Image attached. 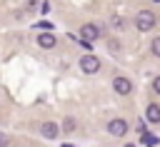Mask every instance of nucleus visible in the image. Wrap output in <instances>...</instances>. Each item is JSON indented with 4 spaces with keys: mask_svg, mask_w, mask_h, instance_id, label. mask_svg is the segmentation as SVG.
<instances>
[{
    "mask_svg": "<svg viewBox=\"0 0 160 147\" xmlns=\"http://www.w3.org/2000/svg\"><path fill=\"white\" fill-rule=\"evenodd\" d=\"M155 22H158V17H155V12H152V10H140V12L135 15V27H138L140 32L152 30V27H155Z\"/></svg>",
    "mask_w": 160,
    "mask_h": 147,
    "instance_id": "nucleus-1",
    "label": "nucleus"
},
{
    "mask_svg": "<svg viewBox=\"0 0 160 147\" xmlns=\"http://www.w3.org/2000/svg\"><path fill=\"white\" fill-rule=\"evenodd\" d=\"M80 70H82L85 75H95V72L100 70V60H98L95 55H82V57H80Z\"/></svg>",
    "mask_w": 160,
    "mask_h": 147,
    "instance_id": "nucleus-2",
    "label": "nucleus"
},
{
    "mask_svg": "<svg viewBox=\"0 0 160 147\" xmlns=\"http://www.w3.org/2000/svg\"><path fill=\"white\" fill-rule=\"evenodd\" d=\"M98 35H100V27H98V25H92V22H85V25L80 27V37H82L85 42L98 40Z\"/></svg>",
    "mask_w": 160,
    "mask_h": 147,
    "instance_id": "nucleus-3",
    "label": "nucleus"
},
{
    "mask_svg": "<svg viewBox=\"0 0 160 147\" xmlns=\"http://www.w3.org/2000/svg\"><path fill=\"white\" fill-rule=\"evenodd\" d=\"M108 132L115 135V137H122V135L128 132V122H125V120H110V122H108Z\"/></svg>",
    "mask_w": 160,
    "mask_h": 147,
    "instance_id": "nucleus-4",
    "label": "nucleus"
},
{
    "mask_svg": "<svg viewBox=\"0 0 160 147\" xmlns=\"http://www.w3.org/2000/svg\"><path fill=\"white\" fill-rule=\"evenodd\" d=\"M112 87H115V92H118V95H130L132 82H130L128 77H115V80H112Z\"/></svg>",
    "mask_w": 160,
    "mask_h": 147,
    "instance_id": "nucleus-5",
    "label": "nucleus"
},
{
    "mask_svg": "<svg viewBox=\"0 0 160 147\" xmlns=\"http://www.w3.org/2000/svg\"><path fill=\"white\" fill-rule=\"evenodd\" d=\"M40 135L48 137V140H55V137L60 135V127H58L55 122H42V125H40Z\"/></svg>",
    "mask_w": 160,
    "mask_h": 147,
    "instance_id": "nucleus-6",
    "label": "nucleus"
},
{
    "mask_svg": "<svg viewBox=\"0 0 160 147\" xmlns=\"http://www.w3.org/2000/svg\"><path fill=\"white\" fill-rule=\"evenodd\" d=\"M55 42H58V40H55V35H52V32H40V35H38V45H40V47H45V50L55 47Z\"/></svg>",
    "mask_w": 160,
    "mask_h": 147,
    "instance_id": "nucleus-7",
    "label": "nucleus"
},
{
    "mask_svg": "<svg viewBox=\"0 0 160 147\" xmlns=\"http://www.w3.org/2000/svg\"><path fill=\"white\" fill-rule=\"evenodd\" d=\"M145 117H148V122H160V107L158 105H148Z\"/></svg>",
    "mask_w": 160,
    "mask_h": 147,
    "instance_id": "nucleus-8",
    "label": "nucleus"
},
{
    "mask_svg": "<svg viewBox=\"0 0 160 147\" xmlns=\"http://www.w3.org/2000/svg\"><path fill=\"white\" fill-rule=\"evenodd\" d=\"M62 127H65V130H68V132H72V130H75V120H72V117H68V120H65V125H62Z\"/></svg>",
    "mask_w": 160,
    "mask_h": 147,
    "instance_id": "nucleus-9",
    "label": "nucleus"
},
{
    "mask_svg": "<svg viewBox=\"0 0 160 147\" xmlns=\"http://www.w3.org/2000/svg\"><path fill=\"white\" fill-rule=\"evenodd\" d=\"M152 52L160 57V37H155V40H152Z\"/></svg>",
    "mask_w": 160,
    "mask_h": 147,
    "instance_id": "nucleus-10",
    "label": "nucleus"
},
{
    "mask_svg": "<svg viewBox=\"0 0 160 147\" xmlns=\"http://www.w3.org/2000/svg\"><path fill=\"white\" fill-rule=\"evenodd\" d=\"M142 142H145V145H155V142H158V140H155V137H152V135H142Z\"/></svg>",
    "mask_w": 160,
    "mask_h": 147,
    "instance_id": "nucleus-11",
    "label": "nucleus"
},
{
    "mask_svg": "<svg viewBox=\"0 0 160 147\" xmlns=\"http://www.w3.org/2000/svg\"><path fill=\"white\" fill-rule=\"evenodd\" d=\"M152 90L160 95V77H155V80H152Z\"/></svg>",
    "mask_w": 160,
    "mask_h": 147,
    "instance_id": "nucleus-12",
    "label": "nucleus"
},
{
    "mask_svg": "<svg viewBox=\"0 0 160 147\" xmlns=\"http://www.w3.org/2000/svg\"><path fill=\"white\" fill-rule=\"evenodd\" d=\"M0 147H8V135L0 132Z\"/></svg>",
    "mask_w": 160,
    "mask_h": 147,
    "instance_id": "nucleus-13",
    "label": "nucleus"
},
{
    "mask_svg": "<svg viewBox=\"0 0 160 147\" xmlns=\"http://www.w3.org/2000/svg\"><path fill=\"white\" fill-rule=\"evenodd\" d=\"M62 147H72V145H62Z\"/></svg>",
    "mask_w": 160,
    "mask_h": 147,
    "instance_id": "nucleus-14",
    "label": "nucleus"
}]
</instances>
